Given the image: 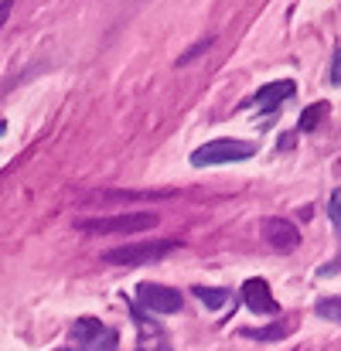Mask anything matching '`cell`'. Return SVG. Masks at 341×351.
<instances>
[{
  "label": "cell",
  "mask_w": 341,
  "mask_h": 351,
  "mask_svg": "<svg viewBox=\"0 0 341 351\" xmlns=\"http://www.w3.org/2000/svg\"><path fill=\"white\" fill-rule=\"evenodd\" d=\"M157 226V215L154 212H130V215H110V219H89V222H79L82 232H99V235H126V232H147Z\"/></svg>",
  "instance_id": "3957f363"
},
{
  "label": "cell",
  "mask_w": 341,
  "mask_h": 351,
  "mask_svg": "<svg viewBox=\"0 0 341 351\" xmlns=\"http://www.w3.org/2000/svg\"><path fill=\"white\" fill-rule=\"evenodd\" d=\"M294 82L290 79H280V82H270V86H263L259 93H256V99H252V106L256 110H277L283 99H290L294 96Z\"/></svg>",
  "instance_id": "52a82bcc"
},
{
  "label": "cell",
  "mask_w": 341,
  "mask_h": 351,
  "mask_svg": "<svg viewBox=\"0 0 341 351\" xmlns=\"http://www.w3.org/2000/svg\"><path fill=\"white\" fill-rule=\"evenodd\" d=\"M331 82H335V86H341V48L335 51V65H331Z\"/></svg>",
  "instance_id": "9a60e30c"
},
{
  "label": "cell",
  "mask_w": 341,
  "mask_h": 351,
  "mask_svg": "<svg viewBox=\"0 0 341 351\" xmlns=\"http://www.w3.org/2000/svg\"><path fill=\"white\" fill-rule=\"evenodd\" d=\"M246 338H259V341H277L287 335V324H273V328H263V331H242Z\"/></svg>",
  "instance_id": "7c38bea8"
},
{
  "label": "cell",
  "mask_w": 341,
  "mask_h": 351,
  "mask_svg": "<svg viewBox=\"0 0 341 351\" xmlns=\"http://www.w3.org/2000/svg\"><path fill=\"white\" fill-rule=\"evenodd\" d=\"M10 7H14V0H0V27L7 24V17H10Z\"/></svg>",
  "instance_id": "2e32d148"
},
{
  "label": "cell",
  "mask_w": 341,
  "mask_h": 351,
  "mask_svg": "<svg viewBox=\"0 0 341 351\" xmlns=\"http://www.w3.org/2000/svg\"><path fill=\"white\" fill-rule=\"evenodd\" d=\"M209 48H212V38H205V41H202V45H195L188 55H181V58H178V65H188L191 58H198V55H202V51H209Z\"/></svg>",
  "instance_id": "5bb4252c"
},
{
  "label": "cell",
  "mask_w": 341,
  "mask_h": 351,
  "mask_svg": "<svg viewBox=\"0 0 341 351\" xmlns=\"http://www.w3.org/2000/svg\"><path fill=\"white\" fill-rule=\"evenodd\" d=\"M242 300H246V307H249V311H256V314H277L273 290H270V283H266V280H259V276H252V280H246V283H242Z\"/></svg>",
  "instance_id": "5b68a950"
},
{
  "label": "cell",
  "mask_w": 341,
  "mask_h": 351,
  "mask_svg": "<svg viewBox=\"0 0 341 351\" xmlns=\"http://www.w3.org/2000/svg\"><path fill=\"white\" fill-rule=\"evenodd\" d=\"M314 314H318V317H325V321H341V297H328V300H321V304L314 307Z\"/></svg>",
  "instance_id": "8fae6325"
},
{
  "label": "cell",
  "mask_w": 341,
  "mask_h": 351,
  "mask_svg": "<svg viewBox=\"0 0 341 351\" xmlns=\"http://www.w3.org/2000/svg\"><path fill=\"white\" fill-rule=\"evenodd\" d=\"M137 300L154 311V314H178L181 311V293L164 287V283H140L137 287Z\"/></svg>",
  "instance_id": "277c9868"
},
{
  "label": "cell",
  "mask_w": 341,
  "mask_h": 351,
  "mask_svg": "<svg viewBox=\"0 0 341 351\" xmlns=\"http://www.w3.org/2000/svg\"><path fill=\"white\" fill-rule=\"evenodd\" d=\"M181 242L178 239H157V242H130V245H119L103 252L106 263L113 266H140V263H154V259H164L167 252H174Z\"/></svg>",
  "instance_id": "6da1fadb"
},
{
  "label": "cell",
  "mask_w": 341,
  "mask_h": 351,
  "mask_svg": "<svg viewBox=\"0 0 341 351\" xmlns=\"http://www.w3.org/2000/svg\"><path fill=\"white\" fill-rule=\"evenodd\" d=\"M58 351H69V348H58Z\"/></svg>",
  "instance_id": "e0dca14e"
},
{
  "label": "cell",
  "mask_w": 341,
  "mask_h": 351,
  "mask_svg": "<svg viewBox=\"0 0 341 351\" xmlns=\"http://www.w3.org/2000/svg\"><path fill=\"white\" fill-rule=\"evenodd\" d=\"M72 335H75L82 345H96V338H99V335H106V331H103V324H99V321H93V317H82V321H75Z\"/></svg>",
  "instance_id": "ba28073f"
},
{
  "label": "cell",
  "mask_w": 341,
  "mask_h": 351,
  "mask_svg": "<svg viewBox=\"0 0 341 351\" xmlns=\"http://www.w3.org/2000/svg\"><path fill=\"white\" fill-rule=\"evenodd\" d=\"M325 113H328V103H314V106H307L304 110V117H301V130L307 133V130H314L321 119H325Z\"/></svg>",
  "instance_id": "30bf717a"
},
{
  "label": "cell",
  "mask_w": 341,
  "mask_h": 351,
  "mask_svg": "<svg viewBox=\"0 0 341 351\" xmlns=\"http://www.w3.org/2000/svg\"><path fill=\"white\" fill-rule=\"evenodd\" d=\"M263 235H266V242L277 245V249H297V242H301V232H297L287 219H266V222H263Z\"/></svg>",
  "instance_id": "8992f818"
},
{
  "label": "cell",
  "mask_w": 341,
  "mask_h": 351,
  "mask_svg": "<svg viewBox=\"0 0 341 351\" xmlns=\"http://www.w3.org/2000/svg\"><path fill=\"white\" fill-rule=\"evenodd\" d=\"M328 215H331V226H335V232L341 235V188L331 195V205H328Z\"/></svg>",
  "instance_id": "4fadbf2b"
},
{
  "label": "cell",
  "mask_w": 341,
  "mask_h": 351,
  "mask_svg": "<svg viewBox=\"0 0 341 351\" xmlns=\"http://www.w3.org/2000/svg\"><path fill=\"white\" fill-rule=\"evenodd\" d=\"M256 154L252 143L246 140H212L205 147H198L191 154V164L195 167H212V164H232V160H249Z\"/></svg>",
  "instance_id": "7a4b0ae2"
},
{
  "label": "cell",
  "mask_w": 341,
  "mask_h": 351,
  "mask_svg": "<svg viewBox=\"0 0 341 351\" xmlns=\"http://www.w3.org/2000/svg\"><path fill=\"white\" fill-rule=\"evenodd\" d=\"M195 297H198L209 311H219L228 300V290H222V287H195Z\"/></svg>",
  "instance_id": "9c48e42d"
}]
</instances>
